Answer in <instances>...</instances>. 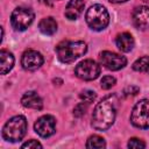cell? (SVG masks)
Wrapping results in <instances>:
<instances>
[{"label": "cell", "instance_id": "8992f818", "mask_svg": "<svg viewBox=\"0 0 149 149\" xmlns=\"http://www.w3.org/2000/svg\"><path fill=\"white\" fill-rule=\"evenodd\" d=\"M35 14L30 8L17 7L13 10L10 16V23L15 30H26L34 21Z\"/></svg>", "mask_w": 149, "mask_h": 149}, {"label": "cell", "instance_id": "d4e9b609", "mask_svg": "<svg viewBox=\"0 0 149 149\" xmlns=\"http://www.w3.org/2000/svg\"><path fill=\"white\" fill-rule=\"evenodd\" d=\"M111 2H114V3H120V2H125L127 0H109Z\"/></svg>", "mask_w": 149, "mask_h": 149}, {"label": "cell", "instance_id": "cb8c5ba5", "mask_svg": "<svg viewBox=\"0 0 149 149\" xmlns=\"http://www.w3.org/2000/svg\"><path fill=\"white\" fill-rule=\"evenodd\" d=\"M22 148H42V144L37 140H29L22 144Z\"/></svg>", "mask_w": 149, "mask_h": 149}, {"label": "cell", "instance_id": "ba28073f", "mask_svg": "<svg viewBox=\"0 0 149 149\" xmlns=\"http://www.w3.org/2000/svg\"><path fill=\"white\" fill-rule=\"evenodd\" d=\"M101 64L112 71H118L122 68L126 66L127 64V59L125 56H121L119 54L115 52H111V51H102L99 56Z\"/></svg>", "mask_w": 149, "mask_h": 149}, {"label": "cell", "instance_id": "ac0fdd59", "mask_svg": "<svg viewBox=\"0 0 149 149\" xmlns=\"http://www.w3.org/2000/svg\"><path fill=\"white\" fill-rule=\"evenodd\" d=\"M106 147V142L105 140L99 136V135H92L88 137L87 142H86V148H105Z\"/></svg>", "mask_w": 149, "mask_h": 149}, {"label": "cell", "instance_id": "603a6c76", "mask_svg": "<svg viewBox=\"0 0 149 149\" xmlns=\"http://www.w3.org/2000/svg\"><path fill=\"white\" fill-rule=\"evenodd\" d=\"M139 91H140V88L137 86L130 85V86H127L123 90V95L125 97H133V95H136L139 93Z\"/></svg>", "mask_w": 149, "mask_h": 149}, {"label": "cell", "instance_id": "2e32d148", "mask_svg": "<svg viewBox=\"0 0 149 149\" xmlns=\"http://www.w3.org/2000/svg\"><path fill=\"white\" fill-rule=\"evenodd\" d=\"M0 62H1V74H6L9 72L14 65V56L12 52L7 50L0 51Z\"/></svg>", "mask_w": 149, "mask_h": 149}, {"label": "cell", "instance_id": "52a82bcc", "mask_svg": "<svg viewBox=\"0 0 149 149\" xmlns=\"http://www.w3.org/2000/svg\"><path fill=\"white\" fill-rule=\"evenodd\" d=\"M74 73L78 78H80L83 80H93L99 77L100 66L97 62H94L92 59H85L76 66Z\"/></svg>", "mask_w": 149, "mask_h": 149}, {"label": "cell", "instance_id": "3957f363", "mask_svg": "<svg viewBox=\"0 0 149 149\" xmlns=\"http://www.w3.org/2000/svg\"><path fill=\"white\" fill-rule=\"evenodd\" d=\"M27 133V120L22 115L10 118L2 128V137L8 142H17Z\"/></svg>", "mask_w": 149, "mask_h": 149}, {"label": "cell", "instance_id": "9c48e42d", "mask_svg": "<svg viewBox=\"0 0 149 149\" xmlns=\"http://www.w3.org/2000/svg\"><path fill=\"white\" fill-rule=\"evenodd\" d=\"M35 132L42 137H49L56 132V120L51 115H43L34 125Z\"/></svg>", "mask_w": 149, "mask_h": 149}, {"label": "cell", "instance_id": "d6986e66", "mask_svg": "<svg viewBox=\"0 0 149 149\" xmlns=\"http://www.w3.org/2000/svg\"><path fill=\"white\" fill-rule=\"evenodd\" d=\"M79 97H80V99L84 101V102H87V104H91V102H93L94 101V99H95V92H93V91H91V90H85V91H83L80 94H79Z\"/></svg>", "mask_w": 149, "mask_h": 149}, {"label": "cell", "instance_id": "7c38bea8", "mask_svg": "<svg viewBox=\"0 0 149 149\" xmlns=\"http://www.w3.org/2000/svg\"><path fill=\"white\" fill-rule=\"evenodd\" d=\"M21 104L24 107L33 108V109H41L43 107V101H42L41 97L34 91H29V92L24 93L21 98Z\"/></svg>", "mask_w": 149, "mask_h": 149}, {"label": "cell", "instance_id": "e0dca14e", "mask_svg": "<svg viewBox=\"0 0 149 149\" xmlns=\"http://www.w3.org/2000/svg\"><path fill=\"white\" fill-rule=\"evenodd\" d=\"M133 70L149 73V56H143L133 63Z\"/></svg>", "mask_w": 149, "mask_h": 149}, {"label": "cell", "instance_id": "6da1fadb", "mask_svg": "<svg viewBox=\"0 0 149 149\" xmlns=\"http://www.w3.org/2000/svg\"><path fill=\"white\" fill-rule=\"evenodd\" d=\"M116 105L118 99L115 94H109L98 102L92 114V127L97 130L108 129L115 120Z\"/></svg>", "mask_w": 149, "mask_h": 149}, {"label": "cell", "instance_id": "7a4b0ae2", "mask_svg": "<svg viewBox=\"0 0 149 149\" xmlns=\"http://www.w3.org/2000/svg\"><path fill=\"white\" fill-rule=\"evenodd\" d=\"M87 51V45L83 41H63L56 47L58 59L63 63H72Z\"/></svg>", "mask_w": 149, "mask_h": 149}, {"label": "cell", "instance_id": "277c9868", "mask_svg": "<svg viewBox=\"0 0 149 149\" xmlns=\"http://www.w3.org/2000/svg\"><path fill=\"white\" fill-rule=\"evenodd\" d=\"M86 23L93 30L100 31L105 29L109 23V15L107 9L101 5H93L91 6L85 15Z\"/></svg>", "mask_w": 149, "mask_h": 149}, {"label": "cell", "instance_id": "4fadbf2b", "mask_svg": "<svg viewBox=\"0 0 149 149\" xmlns=\"http://www.w3.org/2000/svg\"><path fill=\"white\" fill-rule=\"evenodd\" d=\"M85 2L84 0H70L65 7V16L69 20H76L83 13Z\"/></svg>", "mask_w": 149, "mask_h": 149}, {"label": "cell", "instance_id": "9a60e30c", "mask_svg": "<svg viewBox=\"0 0 149 149\" xmlns=\"http://www.w3.org/2000/svg\"><path fill=\"white\" fill-rule=\"evenodd\" d=\"M38 28H40L41 33H43L44 35H54L57 30V22L55 21L54 17L48 16L40 21Z\"/></svg>", "mask_w": 149, "mask_h": 149}, {"label": "cell", "instance_id": "7402d4cb", "mask_svg": "<svg viewBox=\"0 0 149 149\" xmlns=\"http://www.w3.org/2000/svg\"><path fill=\"white\" fill-rule=\"evenodd\" d=\"M128 147L132 148V149H140V148H144V147H146V143H144L142 140H140V139L133 137V139L129 140Z\"/></svg>", "mask_w": 149, "mask_h": 149}, {"label": "cell", "instance_id": "5bb4252c", "mask_svg": "<svg viewBox=\"0 0 149 149\" xmlns=\"http://www.w3.org/2000/svg\"><path fill=\"white\" fill-rule=\"evenodd\" d=\"M115 44L121 51L128 52L134 48V38L129 33H122L116 36Z\"/></svg>", "mask_w": 149, "mask_h": 149}, {"label": "cell", "instance_id": "44dd1931", "mask_svg": "<svg viewBox=\"0 0 149 149\" xmlns=\"http://www.w3.org/2000/svg\"><path fill=\"white\" fill-rule=\"evenodd\" d=\"M86 111H87V102H79L73 109V115L80 118L86 113Z\"/></svg>", "mask_w": 149, "mask_h": 149}, {"label": "cell", "instance_id": "8fae6325", "mask_svg": "<svg viewBox=\"0 0 149 149\" xmlns=\"http://www.w3.org/2000/svg\"><path fill=\"white\" fill-rule=\"evenodd\" d=\"M133 23L137 29L146 30L149 28V7L140 6L133 12Z\"/></svg>", "mask_w": 149, "mask_h": 149}, {"label": "cell", "instance_id": "30bf717a", "mask_svg": "<svg viewBox=\"0 0 149 149\" xmlns=\"http://www.w3.org/2000/svg\"><path fill=\"white\" fill-rule=\"evenodd\" d=\"M21 64L23 69L28 71H35L43 64V56L36 50H27L22 55Z\"/></svg>", "mask_w": 149, "mask_h": 149}, {"label": "cell", "instance_id": "5b68a950", "mask_svg": "<svg viewBox=\"0 0 149 149\" xmlns=\"http://www.w3.org/2000/svg\"><path fill=\"white\" fill-rule=\"evenodd\" d=\"M130 121L137 128H149V100H140L134 106L130 114Z\"/></svg>", "mask_w": 149, "mask_h": 149}, {"label": "cell", "instance_id": "ffe728a7", "mask_svg": "<svg viewBox=\"0 0 149 149\" xmlns=\"http://www.w3.org/2000/svg\"><path fill=\"white\" fill-rule=\"evenodd\" d=\"M100 85H101V88L108 90V88H111L112 86L115 85V78L112 77V76H105V77H102V79L100 81Z\"/></svg>", "mask_w": 149, "mask_h": 149}]
</instances>
